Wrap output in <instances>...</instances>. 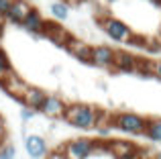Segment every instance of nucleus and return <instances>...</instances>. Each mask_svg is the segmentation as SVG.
Segmentation results:
<instances>
[{"instance_id": "obj_9", "label": "nucleus", "mask_w": 161, "mask_h": 159, "mask_svg": "<svg viewBox=\"0 0 161 159\" xmlns=\"http://www.w3.org/2000/svg\"><path fill=\"white\" fill-rule=\"evenodd\" d=\"M65 51H69L71 57H75L78 61L86 65H92V45H88L84 39H78V37H71V41L67 43Z\"/></svg>"}, {"instance_id": "obj_23", "label": "nucleus", "mask_w": 161, "mask_h": 159, "mask_svg": "<svg viewBox=\"0 0 161 159\" xmlns=\"http://www.w3.org/2000/svg\"><path fill=\"white\" fill-rule=\"evenodd\" d=\"M6 141V124H4V118L0 116V145Z\"/></svg>"}, {"instance_id": "obj_8", "label": "nucleus", "mask_w": 161, "mask_h": 159, "mask_svg": "<svg viewBox=\"0 0 161 159\" xmlns=\"http://www.w3.org/2000/svg\"><path fill=\"white\" fill-rule=\"evenodd\" d=\"M45 98H47V92H45L43 88L31 86V84H29V86L25 88V92H23V96H20L19 102H23L25 108H31V110L39 112V108H41V104H43Z\"/></svg>"}, {"instance_id": "obj_16", "label": "nucleus", "mask_w": 161, "mask_h": 159, "mask_svg": "<svg viewBox=\"0 0 161 159\" xmlns=\"http://www.w3.org/2000/svg\"><path fill=\"white\" fill-rule=\"evenodd\" d=\"M145 137L151 143H159L161 145V118H147V127H145Z\"/></svg>"}, {"instance_id": "obj_6", "label": "nucleus", "mask_w": 161, "mask_h": 159, "mask_svg": "<svg viewBox=\"0 0 161 159\" xmlns=\"http://www.w3.org/2000/svg\"><path fill=\"white\" fill-rule=\"evenodd\" d=\"M25 153L29 159H43L49 153V145L41 135H25Z\"/></svg>"}, {"instance_id": "obj_2", "label": "nucleus", "mask_w": 161, "mask_h": 159, "mask_svg": "<svg viewBox=\"0 0 161 159\" xmlns=\"http://www.w3.org/2000/svg\"><path fill=\"white\" fill-rule=\"evenodd\" d=\"M110 127L116 129L120 133L126 135H145V127H147V116H141L137 112H116L110 116Z\"/></svg>"}, {"instance_id": "obj_12", "label": "nucleus", "mask_w": 161, "mask_h": 159, "mask_svg": "<svg viewBox=\"0 0 161 159\" xmlns=\"http://www.w3.org/2000/svg\"><path fill=\"white\" fill-rule=\"evenodd\" d=\"M45 37L51 39L55 45H59V47H67V43L71 41L74 35H69V33H67L59 23H55V20H53V23L47 20V23H45Z\"/></svg>"}, {"instance_id": "obj_17", "label": "nucleus", "mask_w": 161, "mask_h": 159, "mask_svg": "<svg viewBox=\"0 0 161 159\" xmlns=\"http://www.w3.org/2000/svg\"><path fill=\"white\" fill-rule=\"evenodd\" d=\"M49 12L55 19V23H63V20L69 16V4L63 2V0H57V2H51L49 6Z\"/></svg>"}, {"instance_id": "obj_27", "label": "nucleus", "mask_w": 161, "mask_h": 159, "mask_svg": "<svg viewBox=\"0 0 161 159\" xmlns=\"http://www.w3.org/2000/svg\"><path fill=\"white\" fill-rule=\"evenodd\" d=\"M157 43L161 45V29H159V33H157Z\"/></svg>"}, {"instance_id": "obj_26", "label": "nucleus", "mask_w": 161, "mask_h": 159, "mask_svg": "<svg viewBox=\"0 0 161 159\" xmlns=\"http://www.w3.org/2000/svg\"><path fill=\"white\" fill-rule=\"evenodd\" d=\"M63 2H67V4H80V2H84V0H63Z\"/></svg>"}, {"instance_id": "obj_5", "label": "nucleus", "mask_w": 161, "mask_h": 159, "mask_svg": "<svg viewBox=\"0 0 161 159\" xmlns=\"http://www.w3.org/2000/svg\"><path fill=\"white\" fill-rule=\"evenodd\" d=\"M65 108H67V102L63 98L47 94V98L43 100V104H41V108H39V114L45 116V118H63Z\"/></svg>"}, {"instance_id": "obj_13", "label": "nucleus", "mask_w": 161, "mask_h": 159, "mask_svg": "<svg viewBox=\"0 0 161 159\" xmlns=\"http://www.w3.org/2000/svg\"><path fill=\"white\" fill-rule=\"evenodd\" d=\"M108 149L114 159H137V145L129 143V141H110Z\"/></svg>"}, {"instance_id": "obj_15", "label": "nucleus", "mask_w": 161, "mask_h": 159, "mask_svg": "<svg viewBox=\"0 0 161 159\" xmlns=\"http://www.w3.org/2000/svg\"><path fill=\"white\" fill-rule=\"evenodd\" d=\"M45 23H47V20L43 19V14H41L37 8H33V10L29 12V16L23 20L20 27L27 33H31V35H45Z\"/></svg>"}, {"instance_id": "obj_3", "label": "nucleus", "mask_w": 161, "mask_h": 159, "mask_svg": "<svg viewBox=\"0 0 161 159\" xmlns=\"http://www.w3.org/2000/svg\"><path fill=\"white\" fill-rule=\"evenodd\" d=\"M96 149H98V141L90 139V137H75L63 145L61 151L65 159H88L96 153Z\"/></svg>"}, {"instance_id": "obj_24", "label": "nucleus", "mask_w": 161, "mask_h": 159, "mask_svg": "<svg viewBox=\"0 0 161 159\" xmlns=\"http://www.w3.org/2000/svg\"><path fill=\"white\" fill-rule=\"evenodd\" d=\"M153 78H157V80H161V59H157V61H153Z\"/></svg>"}, {"instance_id": "obj_21", "label": "nucleus", "mask_w": 161, "mask_h": 159, "mask_svg": "<svg viewBox=\"0 0 161 159\" xmlns=\"http://www.w3.org/2000/svg\"><path fill=\"white\" fill-rule=\"evenodd\" d=\"M43 159H65V155H63L61 149H49V153Z\"/></svg>"}, {"instance_id": "obj_7", "label": "nucleus", "mask_w": 161, "mask_h": 159, "mask_svg": "<svg viewBox=\"0 0 161 159\" xmlns=\"http://www.w3.org/2000/svg\"><path fill=\"white\" fill-rule=\"evenodd\" d=\"M31 10H33V4L29 2V0H12L4 20L10 23V25H23V20L29 16Z\"/></svg>"}, {"instance_id": "obj_30", "label": "nucleus", "mask_w": 161, "mask_h": 159, "mask_svg": "<svg viewBox=\"0 0 161 159\" xmlns=\"http://www.w3.org/2000/svg\"><path fill=\"white\" fill-rule=\"evenodd\" d=\"M2 31H4V27H2V23H0V37H2Z\"/></svg>"}, {"instance_id": "obj_28", "label": "nucleus", "mask_w": 161, "mask_h": 159, "mask_svg": "<svg viewBox=\"0 0 161 159\" xmlns=\"http://www.w3.org/2000/svg\"><path fill=\"white\" fill-rule=\"evenodd\" d=\"M155 159H161V149L157 151V155H155Z\"/></svg>"}, {"instance_id": "obj_29", "label": "nucleus", "mask_w": 161, "mask_h": 159, "mask_svg": "<svg viewBox=\"0 0 161 159\" xmlns=\"http://www.w3.org/2000/svg\"><path fill=\"white\" fill-rule=\"evenodd\" d=\"M104 2H106V4H114V2H116V0H104Z\"/></svg>"}, {"instance_id": "obj_20", "label": "nucleus", "mask_w": 161, "mask_h": 159, "mask_svg": "<svg viewBox=\"0 0 161 159\" xmlns=\"http://www.w3.org/2000/svg\"><path fill=\"white\" fill-rule=\"evenodd\" d=\"M35 114H37L35 110H31V108H25V106H23V110H20V118H23V123L33 120V118H35Z\"/></svg>"}, {"instance_id": "obj_4", "label": "nucleus", "mask_w": 161, "mask_h": 159, "mask_svg": "<svg viewBox=\"0 0 161 159\" xmlns=\"http://www.w3.org/2000/svg\"><path fill=\"white\" fill-rule=\"evenodd\" d=\"M98 23L102 27V31L106 33L108 39L116 41V43H129L130 37H133V29L125 20L116 19V16H102Z\"/></svg>"}, {"instance_id": "obj_19", "label": "nucleus", "mask_w": 161, "mask_h": 159, "mask_svg": "<svg viewBox=\"0 0 161 159\" xmlns=\"http://www.w3.org/2000/svg\"><path fill=\"white\" fill-rule=\"evenodd\" d=\"M0 159H16V147L8 139L0 145Z\"/></svg>"}, {"instance_id": "obj_10", "label": "nucleus", "mask_w": 161, "mask_h": 159, "mask_svg": "<svg viewBox=\"0 0 161 159\" xmlns=\"http://www.w3.org/2000/svg\"><path fill=\"white\" fill-rule=\"evenodd\" d=\"M137 63H139V57L135 55V53L116 49L112 69H118V72H125V74H135L137 72Z\"/></svg>"}, {"instance_id": "obj_25", "label": "nucleus", "mask_w": 161, "mask_h": 159, "mask_svg": "<svg viewBox=\"0 0 161 159\" xmlns=\"http://www.w3.org/2000/svg\"><path fill=\"white\" fill-rule=\"evenodd\" d=\"M149 4H153L155 8H161V0H147Z\"/></svg>"}, {"instance_id": "obj_14", "label": "nucleus", "mask_w": 161, "mask_h": 159, "mask_svg": "<svg viewBox=\"0 0 161 159\" xmlns=\"http://www.w3.org/2000/svg\"><path fill=\"white\" fill-rule=\"evenodd\" d=\"M0 86H2V90L6 92L8 96H12V98H16V100H20V96H23V92H25V88L29 86L25 80H20L19 76H16L14 72L12 74H8L6 78L0 82Z\"/></svg>"}, {"instance_id": "obj_22", "label": "nucleus", "mask_w": 161, "mask_h": 159, "mask_svg": "<svg viewBox=\"0 0 161 159\" xmlns=\"http://www.w3.org/2000/svg\"><path fill=\"white\" fill-rule=\"evenodd\" d=\"M12 0H0V23H4V16L8 12V6H10Z\"/></svg>"}, {"instance_id": "obj_1", "label": "nucleus", "mask_w": 161, "mask_h": 159, "mask_svg": "<svg viewBox=\"0 0 161 159\" xmlns=\"http://www.w3.org/2000/svg\"><path fill=\"white\" fill-rule=\"evenodd\" d=\"M98 114L100 110L92 104L86 102H74V104H67L65 108V114H63V120L67 124L75 129H82V131H88V129H94L98 124Z\"/></svg>"}, {"instance_id": "obj_11", "label": "nucleus", "mask_w": 161, "mask_h": 159, "mask_svg": "<svg viewBox=\"0 0 161 159\" xmlns=\"http://www.w3.org/2000/svg\"><path fill=\"white\" fill-rule=\"evenodd\" d=\"M114 53H116V49L108 47V45H96V47H92V65H98V68H110V69H112Z\"/></svg>"}, {"instance_id": "obj_18", "label": "nucleus", "mask_w": 161, "mask_h": 159, "mask_svg": "<svg viewBox=\"0 0 161 159\" xmlns=\"http://www.w3.org/2000/svg\"><path fill=\"white\" fill-rule=\"evenodd\" d=\"M12 72H14V69H12V63H10V59H8L6 51L2 49V45H0V82Z\"/></svg>"}]
</instances>
